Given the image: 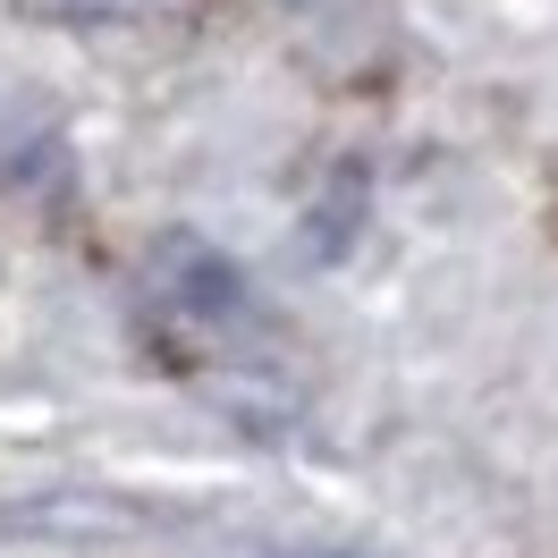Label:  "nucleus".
<instances>
[{"label":"nucleus","instance_id":"nucleus-1","mask_svg":"<svg viewBox=\"0 0 558 558\" xmlns=\"http://www.w3.org/2000/svg\"><path fill=\"white\" fill-rule=\"evenodd\" d=\"M26 17H43V26H85V35H110V26H161V17H178L186 0H17Z\"/></svg>","mask_w":558,"mask_h":558}]
</instances>
